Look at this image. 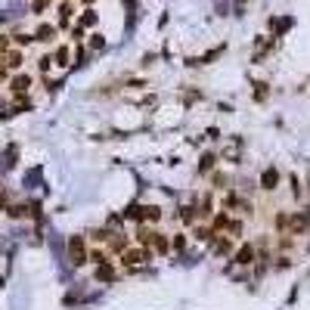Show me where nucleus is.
I'll return each mask as SVG.
<instances>
[{"mask_svg": "<svg viewBox=\"0 0 310 310\" xmlns=\"http://www.w3.org/2000/svg\"><path fill=\"white\" fill-rule=\"evenodd\" d=\"M158 221H162V208H158V205H143V223L155 226Z\"/></svg>", "mask_w": 310, "mask_h": 310, "instance_id": "6ab92c4d", "label": "nucleus"}, {"mask_svg": "<svg viewBox=\"0 0 310 310\" xmlns=\"http://www.w3.org/2000/svg\"><path fill=\"white\" fill-rule=\"evenodd\" d=\"M251 96H255L258 102H267V96H270L267 84H264V81H258V84H255V90H251Z\"/></svg>", "mask_w": 310, "mask_h": 310, "instance_id": "c756f323", "label": "nucleus"}, {"mask_svg": "<svg viewBox=\"0 0 310 310\" xmlns=\"http://www.w3.org/2000/svg\"><path fill=\"white\" fill-rule=\"evenodd\" d=\"M90 239H93V242H99V245H109L112 233H109V229H93V233H90Z\"/></svg>", "mask_w": 310, "mask_h": 310, "instance_id": "2f4dec72", "label": "nucleus"}, {"mask_svg": "<svg viewBox=\"0 0 310 310\" xmlns=\"http://www.w3.org/2000/svg\"><path fill=\"white\" fill-rule=\"evenodd\" d=\"M53 59H56L59 68H68L72 65V47H68V44H59V47L53 50Z\"/></svg>", "mask_w": 310, "mask_h": 310, "instance_id": "4468645a", "label": "nucleus"}, {"mask_svg": "<svg viewBox=\"0 0 310 310\" xmlns=\"http://www.w3.org/2000/svg\"><path fill=\"white\" fill-rule=\"evenodd\" d=\"M242 221H239V217H233V221H229V229H226V236L229 239H236V242H239V239H242Z\"/></svg>", "mask_w": 310, "mask_h": 310, "instance_id": "bb28decb", "label": "nucleus"}, {"mask_svg": "<svg viewBox=\"0 0 310 310\" xmlns=\"http://www.w3.org/2000/svg\"><path fill=\"white\" fill-rule=\"evenodd\" d=\"M3 81H9V68H6L3 59H0V84H3Z\"/></svg>", "mask_w": 310, "mask_h": 310, "instance_id": "58836bf2", "label": "nucleus"}, {"mask_svg": "<svg viewBox=\"0 0 310 310\" xmlns=\"http://www.w3.org/2000/svg\"><path fill=\"white\" fill-rule=\"evenodd\" d=\"M273 226H276V233H289V226H292V214H285V211H276V217H273Z\"/></svg>", "mask_w": 310, "mask_h": 310, "instance_id": "aec40b11", "label": "nucleus"}, {"mask_svg": "<svg viewBox=\"0 0 310 310\" xmlns=\"http://www.w3.org/2000/svg\"><path fill=\"white\" fill-rule=\"evenodd\" d=\"M229 261H233L236 267H251V264L258 261V245H255V242H242V245L236 248V255L229 258Z\"/></svg>", "mask_w": 310, "mask_h": 310, "instance_id": "7ed1b4c3", "label": "nucleus"}, {"mask_svg": "<svg viewBox=\"0 0 310 310\" xmlns=\"http://www.w3.org/2000/svg\"><path fill=\"white\" fill-rule=\"evenodd\" d=\"M84 38H87V28H84V25H72V41L81 44Z\"/></svg>", "mask_w": 310, "mask_h": 310, "instance_id": "f704fd0d", "label": "nucleus"}, {"mask_svg": "<svg viewBox=\"0 0 310 310\" xmlns=\"http://www.w3.org/2000/svg\"><path fill=\"white\" fill-rule=\"evenodd\" d=\"M72 19H75V3L72 0H59V3H56V28H68L72 25Z\"/></svg>", "mask_w": 310, "mask_h": 310, "instance_id": "39448f33", "label": "nucleus"}, {"mask_svg": "<svg viewBox=\"0 0 310 310\" xmlns=\"http://www.w3.org/2000/svg\"><path fill=\"white\" fill-rule=\"evenodd\" d=\"M155 236H158L155 226H149V223H140V226H136V245H140V248H152Z\"/></svg>", "mask_w": 310, "mask_h": 310, "instance_id": "9d476101", "label": "nucleus"}, {"mask_svg": "<svg viewBox=\"0 0 310 310\" xmlns=\"http://www.w3.org/2000/svg\"><path fill=\"white\" fill-rule=\"evenodd\" d=\"M56 38H59V28H56L53 22H41V25L34 28V41L38 44H56Z\"/></svg>", "mask_w": 310, "mask_h": 310, "instance_id": "6e6552de", "label": "nucleus"}, {"mask_svg": "<svg viewBox=\"0 0 310 310\" xmlns=\"http://www.w3.org/2000/svg\"><path fill=\"white\" fill-rule=\"evenodd\" d=\"M152 248H155V255H158V258L171 255V239H168L165 233H158V236H155V242H152Z\"/></svg>", "mask_w": 310, "mask_h": 310, "instance_id": "412c9836", "label": "nucleus"}, {"mask_svg": "<svg viewBox=\"0 0 310 310\" xmlns=\"http://www.w3.org/2000/svg\"><path fill=\"white\" fill-rule=\"evenodd\" d=\"M121 217H124V221H133L136 226H140V223H143V205H128Z\"/></svg>", "mask_w": 310, "mask_h": 310, "instance_id": "4be33fe9", "label": "nucleus"}, {"mask_svg": "<svg viewBox=\"0 0 310 310\" xmlns=\"http://www.w3.org/2000/svg\"><path fill=\"white\" fill-rule=\"evenodd\" d=\"M146 261H152V251H149V248H140V245H133V248H128V251H124V255H121V264H124V267H143V264Z\"/></svg>", "mask_w": 310, "mask_h": 310, "instance_id": "f03ea898", "label": "nucleus"}, {"mask_svg": "<svg viewBox=\"0 0 310 310\" xmlns=\"http://www.w3.org/2000/svg\"><path fill=\"white\" fill-rule=\"evenodd\" d=\"M289 233H292V236H304V233H307V214H301V211L292 214V226H289Z\"/></svg>", "mask_w": 310, "mask_h": 310, "instance_id": "f3484780", "label": "nucleus"}, {"mask_svg": "<svg viewBox=\"0 0 310 310\" xmlns=\"http://www.w3.org/2000/svg\"><path fill=\"white\" fill-rule=\"evenodd\" d=\"M223 183H226L223 174H214V186H217V189H223Z\"/></svg>", "mask_w": 310, "mask_h": 310, "instance_id": "ea45409f", "label": "nucleus"}, {"mask_svg": "<svg viewBox=\"0 0 310 310\" xmlns=\"http://www.w3.org/2000/svg\"><path fill=\"white\" fill-rule=\"evenodd\" d=\"M31 87H34V78L28 72H16L13 78H9V93L13 96H28Z\"/></svg>", "mask_w": 310, "mask_h": 310, "instance_id": "20e7f679", "label": "nucleus"}, {"mask_svg": "<svg viewBox=\"0 0 310 310\" xmlns=\"http://www.w3.org/2000/svg\"><path fill=\"white\" fill-rule=\"evenodd\" d=\"M214 162H217V158H214L211 152H205V155L199 158V174H211V171H214Z\"/></svg>", "mask_w": 310, "mask_h": 310, "instance_id": "393cba45", "label": "nucleus"}, {"mask_svg": "<svg viewBox=\"0 0 310 310\" xmlns=\"http://www.w3.org/2000/svg\"><path fill=\"white\" fill-rule=\"evenodd\" d=\"M53 3V0H31V13L34 16H44V9H47Z\"/></svg>", "mask_w": 310, "mask_h": 310, "instance_id": "72a5a7b5", "label": "nucleus"}, {"mask_svg": "<svg viewBox=\"0 0 310 310\" xmlns=\"http://www.w3.org/2000/svg\"><path fill=\"white\" fill-rule=\"evenodd\" d=\"M211 251H214V255H217V258H233V255H236V239H229L226 233H221V236H217V239H214V245H211Z\"/></svg>", "mask_w": 310, "mask_h": 310, "instance_id": "0eeeda50", "label": "nucleus"}, {"mask_svg": "<svg viewBox=\"0 0 310 310\" xmlns=\"http://www.w3.org/2000/svg\"><path fill=\"white\" fill-rule=\"evenodd\" d=\"M273 261H276V264H273L276 270H289L292 267V258L289 255H279V251H276V258H273Z\"/></svg>", "mask_w": 310, "mask_h": 310, "instance_id": "473e14b6", "label": "nucleus"}, {"mask_svg": "<svg viewBox=\"0 0 310 310\" xmlns=\"http://www.w3.org/2000/svg\"><path fill=\"white\" fill-rule=\"evenodd\" d=\"M106 47V38L102 34H90V50H102Z\"/></svg>", "mask_w": 310, "mask_h": 310, "instance_id": "c9c22d12", "label": "nucleus"}, {"mask_svg": "<svg viewBox=\"0 0 310 310\" xmlns=\"http://www.w3.org/2000/svg\"><path fill=\"white\" fill-rule=\"evenodd\" d=\"M289 183H292V196L301 199V183H298V177H289Z\"/></svg>", "mask_w": 310, "mask_h": 310, "instance_id": "4c0bfd02", "label": "nucleus"}, {"mask_svg": "<svg viewBox=\"0 0 310 310\" xmlns=\"http://www.w3.org/2000/svg\"><path fill=\"white\" fill-rule=\"evenodd\" d=\"M239 205H242V199H239L236 192H226L223 196V211H233V208H239Z\"/></svg>", "mask_w": 310, "mask_h": 310, "instance_id": "7c9ffc66", "label": "nucleus"}, {"mask_svg": "<svg viewBox=\"0 0 310 310\" xmlns=\"http://www.w3.org/2000/svg\"><path fill=\"white\" fill-rule=\"evenodd\" d=\"M28 44H34V34H28V31H16L13 34V47H28Z\"/></svg>", "mask_w": 310, "mask_h": 310, "instance_id": "b1692460", "label": "nucleus"}, {"mask_svg": "<svg viewBox=\"0 0 310 310\" xmlns=\"http://www.w3.org/2000/svg\"><path fill=\"white\" fill-rule=\"evenodd\" d=\"M279 180H282V174H279V168H276V165H270V168H264V171H261V189L273 192V189L279 186Z\"/></svg>", "mask_w": 310, "mask_h": 310, "instance_id": "1a4fd4ad", "label": "nucleus"}, {"mask_svg": "<svg viewBox=\"0 0 310 310\" xmlns=\"http://www.w3.org/2000/svg\"><path fill=\"white\" fill-rule=\"evenodd\" d=\"M186 242H189L186 233H174V236H171V251H183V248H186Z\"/></svg>", "mask_w": 310, "mask_h": 310, "instance_id": "c85d7f7f", "label": "nucleus"}, {"mask_svg": "<svg viewBox=\"0 0 310 310\" xmlns=\"http://www.w3.org/2000/svg\"><path fill=\"white\" fill-rule=\"evenodd\" d=\"M68 258L75 267H84L90 261V248H87V236H72L68 239Z\"/></svg>", "mask_w": 310, "mask_h": 310, "instance_id": "f257e3e1", "label": "nucleus"}, {"mask_svg": "<svg viewBox=\"0 0 310 310\" xmlns=\"http://www.w3.org/2000/svg\"><path fill=\"white\" fill-rule=\"evenodd\" d=\"M229 221H233V217H229V211H214L211 226L217 229V233H226V229H229Z\"/></svg>", "mask_w": 310, "mask_h": 310, "instance_id": "a211bd4d", "label": "nucleus"}, {"mask_svg": "<svg viewBox=\"0 0 310 310\" xmlns=\"http://www.w3.org/2000/svg\"><path fill=\"white\" fill-rule=\"evenodd\" d=\"M90 264H109V248H90Z\"/></svg>", "mask_w": 310, "mask_h": 310, "instance_id": "a878e982", "label": "nucleus"}, {"mask_svg": "<svg viewBox=\"0 0 310 310\" xmlns=\"http://www.w3.org/2000/svg\"><path fill=\"white\" fill-rule=\"evenodd\" d=\"M196 221H199V211L192 208V205H186V208H180L177 211V223H183V226H196Z\"/></svg>", "mask_w": 310, "mask_h": 310, "instance_id": "2eb2a0df", "label": "nucleus"}, {"mask_svg": "<svg viewBox=\"0 0 310 310\" xmlns=\"http://www.w3.org/2000/svg\"><path fill=\"white\" fill-rule=\"evenodd\" d=\"M196 211H199L202 221H208V223H211V217H214V196H211V192L199 202V208H196Z\"/></svg>", "mask_w": 310, "mask_h": 310, "instance_id": "dca6fc26", "label": "nucleus"}, {"mask_svg": "<svg viewBox=\"0 0 310 310\" xmlns=\"http://www.w3.org/2000/svg\"><path fill=\"white\" fill-rule=\"evenodd\" d=\"M96 22H99L96 9H84V13H81V19H78V25H84V28H96Z\"/></svg>", "mask_w": 310, "mask_h": 310, "instance_id": "5701e85b", "label": "nucleus"}, {"mask_svg": "<svg viewBox=\"0 0 310 310\" xmlns=\"http://www.w3.org/2000/svg\"><path fill=\"white\" fill-rule=\"evenodd\" d=\"M81 3H87V6H90V3H93V0H81Z\"/></svg>", "mask_w": 310, "mask_h": 310, "instance_id": "a19ab883", "label": "nucleus"}, {"mask_svg": "<svg viewBox=\"0 0 310 310\" xmlns=\"http://www.w3.org/2000/svg\"><path fill=\"white\" fill-rule=\"evenodd\" d=\"M109 251H115V255H124V251L131 248V242H128V236L124 233H112V239H109V245H106Z\"/></svg>", "mask_w": 310, "mask_h": 310, "instance_id": "f8f14e48", "label": "nucleus"}, {"mask_svg": "<svg viewBox=\"0 0 310 310\" xmlns=\"http://www.w3.org/2000/svg\"><path fill=\"white\" fill-rule=\"evenodd\" d=\"M0 59L6 62L9 72H22V65H25V53H22L19 47H13V50H6L3 56H0Z\"/></svg>", "mask_w": 310, "mask_h": 310, "instance_id": "9b49d317", "label": "nucleus"}, {"mask_svg": "<svg viewBox=\"0 0 310 310\" xmlns=\"http://www.w3.org/2000/svg\"><path fill=\"white\" fill-rule=\"evenodd\" d=\"M93 276H96V282H112L115 276H118V270H115V264L109 261V264H99V267L93 270Z\"/></svg>", "mask_w": 310, "mask_h": 310, "instance_id": "ddd939ff", "label": "nucleus"}, {"mask_svg": "<svg viewBox=\"0 0 310 310\" xmlns=\"http://www.w3.org/2000/svg\"><path fill=\"white\" fill-rule=\"evenodd\" d=\"M189 236L196 239V242H202V245H214V239L221 236V233H217L211 223H196V226L189 229Z\"/></svg>", "mask_w": 310, "mask_h": 310, "instance_id": "423d86ee", "label": "nucleus"}, {"mask_svg": "<svg viewBox=\"0 0 310 310\" xmlns=\"http://www.w3.org/2000/svg\"><path fill=\"white\" fill-rule=\"evenodd\" d=\"M6 50H13V38H6V34H0V56Z\"/></svg>", "mask_w": 310, "mask_h": 310, "instance_id": "e433bc0d", "label": "nucleus"}, {"mask_svg": "<svg viewBox=\"0 0 310 310\" xmlns=\"http://www.w3.org/2000/svg\"><path fill=\"white\" fill-rule=\"evenodd\" d=\"M53 65H56L53 53H44V56H38V72H44V75H47V72H50Z\"/></svg>", "mask_w": 310, "mask_h": 310, "instance_id": "cd10ccee", "label": "nucleus"}]
</instances>
